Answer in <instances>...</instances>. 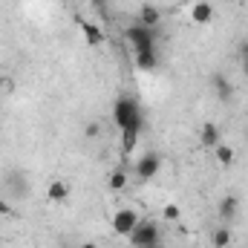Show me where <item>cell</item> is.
Instances as JSON below:
<instances>
[{"label": "cell", "instance_id": "cell-1", "mask_svg": "<svg viewBox=\"0 0 248 248\" xmlns=\"http://www.w3.org/2000/svg\"><path fill=\"white\" fill-rule=\"evenodd\" d=\"M113 119L119 124V130H136V133H141V127H144V113H141L139 101L130 98V95H122V98L116 101Z\"/></svg>", "mask_w": 248, "mask_h": 248}, {"label": "cell", "instance_id": "cell-2", "mask_svg": "<svg viewBox=\"0 0 248 248\" xmlns=\"http://www.w3.org/2000/svg\"><path fill=\"white\" fill-rule=\"evenodd\" d=\"M162 240V231L153 219H139L136 228L130 231V243L133 248H141V246H150V243H159Z\"/></svg>", "mask_w": 248, "mask_h": 248}, {"label": "cell", "instance_id": "cell-3", "mask_svg": "<svg viewBox=\"0 0 248 248\" xmlns=\"http://www.w3.org/2000/svg\"><path fill=\"white\" fill-rule=\"evenodd\" d=\"M124 35H127V41L133 44V49H156V41H159V29H147V26H141V23L130 26Z\"/></svg>", "mask_w": 248, "mask_h": 248}, {"label": "cell", "instance_id": "cell-4", "mask_svg": "<svg viewBox=\"0 0 248 248\" xmlns=\"http://www.w3.org/2000/svg\"><path fill=\"white\" fill-rule=\"evenodd\" d=\"M136 222H139V214H136L133 208H122V211H116V217H113V231H116L119 237H130V231L136 228Z\"/></svg>", "mask_w": 248, "mask_h": 248}, {"label": "cell", "instance_id": "cell-5", "mask_svg": "<svg viewBox=\"0 0 248 248\" xmlns=\"http://www.w3.org/2000/svg\"><path fill=\"white\" fill-rule=\"evenodd\" d=\"M159 168H162L159 153H147V156H141V159L136 162V176H139V179H153V176L159 173Z\"/></svg>", "mask_w": 248, "mask_h": 248}, {"label": "cell", "instance_id": "cell-6", "mask_svg": "<svg viewBox=\"0 0 248 248\" xmlns=\"http://www.w3.org/2000/svg\"><path fill=\"white\" fill-rule=\"evenodd\" d=\"M6 187H9V193H12L15 199H26V193H29V182H26V176H23L20 170H12V173L6 176Z\"/></svg>", "mask_w": 248, "mask_h": 248}, {"label": "cell", "instance_id": "cell-7", "mask_svg": "<svg viewBox=\"0 0 248 248\" xmlns=\"http://www.w3.org/2000/svg\"><path fill=\"white\" fill-rule=\"evenodd\" d=\"M78 26H81V32H84V38H87L90 46H101V44H104L101 26H95V23H90V20H84V17H78Z\"/></svg>", "mask_w": 248, "mask_h": 248}, {"label": "cell", "instance_id": "cell-8", "mask_svg": "<svg viewBox=\"0 0 248 248\" xmlns=\"http://www.w3.org/2000/svg\"><path fill=\"white\" fill-rule=\"evenodd\" d=\"M139 23H141V26H147V29H159V23H162V12H159L156 6L144 3V6H141V12H139Z\"/></svg>", "mask_w": 248, "mask_h": 248}, {"label": "cell", "instance_id": "cell-9", "mask_svg": "<svg viewBox=\"0 0 248 248\" xmlns=\"http://www.w3.org/2000/svg\"><path fill=\"white\" fill-rule=\"evenodd\" d=\"M237 214H240V199L237 196H222L219 199V219L231 222V219H237Z\"/></svg>", "mask_w": 248, "mask_h": 248}, {"label": "cell", "instance_id": "cell-10", "mask_svg": "<svg viewBox=\"0 0 248 248\" xmlns=\"http://www.w3.org/2000/svg\"><path fill=\"white\" fill-rule=\"evenodd\" d=\"M190 17H193V23H211L214 20V6L208 3V0H199V3H193V9H190Z\"/></svg>", "mask_w": 248, "mask_h": 248}, {"label": "cell", "instance_id": "cell-11", "mask_svg": "<svg viewBox=\"0 0 248 248\" xmlns=\"http://www.w3.org/2000/svg\"><path fill=\"white\" fill-rule=\"evenodd\" d=\"M156 63H159L156 49H136V66H139L141 72H153Z\"/></svg>", "mask_w": 248, "mask_h": 248}, {"label": "cell", "instance_id": "cell-12", "mask_svg": "<svg viewBox=\"0 0 248 248\" xmlns=\"http://www.w3.org/2000/svg\"><path fill=\"white\" fill-rule=\"evenodd\" d=\"M211 87H214V93H217L219 101H231L234 87H231V81H228L225 75H214V78H211Z\"/></svg>", "mask_w": 248, "mask_h": 248}, {"label": "cell", "instance_id": "cell-13", "mask_svg": "<svg viewBox=\"0 0 248 248\" xmlns=\"http://www.w3.org/2000/svg\"><path fill=\"white\" fill-rule=\"evenodd\" d=\"M199 139H202V144H205V147H217V144H219V127H217L214 122H205V124H202Z\"/></svg>", "mask_w": 248, "mask_h": 248}, {"label": "cell", "instance_id": "cell-14", "mask_svg": "<svg viewBox=\"0 0 248 248\" xmlns=\"http://www.w3.org/2000/svg\"><path fill=\"white\" fill-rule=\"evenodd\" d=\"M211 243H214V248H228L231 246V228L228 225H217L211 231Z\"/></svg>", "mask_w": 248, "mask_h": 248}, {"label": "cell", "instance_id": "cell-15", "mask_svg": "<svg viewBox=\"0 0 248 248\" xmlns=\"http://www.w3.org/2000/svg\"><path fill=\"white\" fill-rule=\"evenodd\" d=\"M46 196H49L52 202H63V199L69 196V187L63 185V182H58V179H55V182H49V187H46Z\"/></svg>", "mask_w": 248, "mask_h": 248}, {"label": "cell", "instance_id": "cell-16", "mask_svg": "<svg viewBox=\"0 0 248 248\" xmlns=\"http://www.w3.org/2000/svg\"><path fill=\"white\" fill-rule=\"evenodd\" d=\"M139 136H141V133H136V130H122V153H133V150H136Z\"/></svg>", "mask_w": 248, "mask_h": 248}, {"label": "cell", "instance_id": "cell-17", "mask_svg": "<svg viewBox=\"0 0 248 248\" xmlns=\"http://www.w3.org/2000/svg\"><path fill=\"white\" fill-rule=\"evenodd\" d=\"M214 153H217V162H219V165H225V168H228V165L234 162V150H231L228 144H222V141H219V144L214 147Z\"/></svg>", "mask_w": 248, "mask_h": 248}, {"label": "cell", "instance_id": "cell-18", "mask_svg": "<svg viewBox=\"0 0 248 248\" xmlns=\"http://www.w3.org/2000/svg\"><path fill=\"white\" fill-rule=\"evenodd\" d=\"M110 187H113V190H124V187H127V173H124V170H113V173H110Z\"/></svg>", "mask_w": 248, "mask_h": 248}, {"label": "cell", "instance_id": "cell-19", "mask_svg": "<svg viewBox=\"0 0 248 248\" xmlns=\"http://www.w3.org/2000/svg\"><path fill=\"white\" fill-rule=\"evenodd\" d=\"M162 217H165L168 222H176V219L182 217V211H179V205H165V211H162Z\"/></svg>", "mask_w": 248, "mask_h": 248}, {"label": "cell", "instance_id": "cell-20", "mask_svg": "<svg viewBox=\"0 0 248 248\" xmlns=\"http://www.w3.org/2000/svg\"><path fill=\"white\" fill-rule=\"evenodd\" d=\"M84 136H87V139H98V136H101V124H98V122H87Z\"/></svg>", "mask_w": 248, "mask_h": 248}, {"label": "cell", "instance_id": "cell-21", "mask_svg": "<svg viewBox=\"0 0 248 248\" xmlns=\"http://www.w3.org/2000/svg\"><path fill=\"white\" fill-rule=\"evenodd\" d=\"M15 214V208H12V202H6V199H0V217H12Z\"/></svg>", "mask_w": 248, "mask_h": 248}, {"label": "cell", "instance_id": "cell-22", "mask_svg": "<svg viewBox=\"0 0 248 248\" xmlns=\"http://www.w3.org/2000/svg\"><path fill=\"white\" fill-rule=\"evenodd\" d=\"M237 55H240V61H246L248 58V41H243V44L237 46Z\"/></svg>", "mask_w": 248, "mask_h": 248}, {"label": "cell", "instance_id": "cell-23", "mask_svg": "<svg viewBox=\"0 0 248 248\" xmlns=\"http://www.w3.org/2000/svg\"><path fill=\"white\" fill-rule=\"evenodd\" d=\"M141 248H162V240L159 243H150V246H141Z\"/></svg>", "mask_w": 248, "mask_h": 248}, {"label": "cell", "instance_id": "cell-24", "mask_svg": "<svg viewBox=\"0 0 248 248\" xmlns=\"http://www.w3.org/2000/svg\"><path fill=\"white\" fill-rule=\"evenodd\" d=\"M78 248H98V246H95V243H81Z\"/></svg>", "mask_w": 248, "mask_h": 248}, {"label": "cell", "instance_id": "cell-25", "mask_svg": "<svg viewBox=\"0 0 248 248\" xmlns=\"http://www.w3.org/2000/svg\"><path fill=\"white\" fill-rule=\"evenodd\" d=\"M243 75H246V78H248V58H246V61H243Z\"/></svg>", "mask_w": 248, "mask_h": 248}, {"label": "cell", "instance_id": "cell-26", "mask_svg": "<svg viewBox=\"0 0 248 248\" xmlns=\"http://www.w3.org/2000/svg\"><path fill=\"white\" fill-rule=\"evenodd\" d=\"M93 3H95V6H98V12H101V9H104V0H93Z\"/></svg>", "mask_w": 248, "mask_h": 248}, {"label": "cell", "instance_id": "cell-27", "mask_svg": "<svg viewBox=\"0 0 248 248\" xmlns=\"http://www.w3.org/2000/svg\"><path fill=\"white\" fill-rule=\"evenodd\" d=\"M0 87H3V78H0Z\"/></svg>", "mask_w": 248, "mask_h": 248}]
</instances>
